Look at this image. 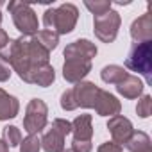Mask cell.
Segmentation results:
<instances>
[{
	"label": "cell",
	"instance_id": "21",
	"mask_svg": "<svg viewBox=\"0 0 152 152\" xmlns=\"http://www.w3.org/2000/svg\"><path fill=\"white\" fill-rule=\"evenodd\" d=\"M2 140L7 143V147H16L22 143V132L16 125H7L2 131Z\"/></svg>",
	"mask_w": 152,
	"mask_h": 152
},
{
	"label": "cell",
	"instance_id": "7",
	"mask_svg": "<svg viewBox=\"0 0 152 152\" xmlns=\"http://www.w3.org/2000/svg\"><path fill=\"white\" fill-rule=\"evenodd\" d=\"M72 90V95H73V102L77 107H93L95 106V99H97V93H99V88L93 84V83H88V81H81L77 83Z\"/></svg>",
	"mask_w": 152,
	"mask_h": 152
},
{
	"label": "cell",
	"instance_id": "14",
	"mask_svg": "<svg viewBox=\"0 0 152 152\" xmlns=\"http://www.w3.org/2000/svg\"><path fill=\"white\" fill-rule=\"evenodd\" d=\"M116 91L122 95V97H125V99H138L141 93H143V83L136 77V75H125L124 77V81H120L118 84H116Z\"/></svg>",
	"mask_w": 152,
	"mask_h": 152
},
{
	"label": "cell",
	"instance_id": "27",
	"mask_svg": "<svg viewBox=\"0 0 152 152\" xmlns=\"http://www.w3.org/2000/svg\"><path fill=\"white\" fill-rule=\"evenodd\" d=\"M11 77V66L0 59V83H4Z\"/></svg>",
	"mask_w": 152,
	"mask_h": 152
},
{
	"label": "cell",
	"instance_id": "2",
	"mask_svg": "<svg viewBox=\"0 0 152 152\" xmlns=\"http://www.w3.org/2000/svg\"><path fill=\"white\" fill-rule=\"evenodd\" d=\"M79 18V11L73 4H63L57 9L48 7L43 15V23L47 27V31L59 34H70L75 29V23H77Z\"/></svg>",
	"mask_w": 152,
	"mask_h": 152
},
{
	"label": "cell",
	"instance_id": "29",
	"mask_svg": "<svg viewBox=\"0 0 152 152\" xmlns=\"http://www.w3.org/2000/svg\"><path fill=\"white\" fill-rule=\"evenodd\" d=\"M0 152H9V147L4 140H0Z\"/></svg>",
	"mask_w": 152,
	"mask_h": 152
},
{
	"label": "cell",
	"instance_id": "25",
	"mask_svg": "<svg viewBox=\"0 0 152 152\" xmlns=\"http://www.w3.org/2000/svg\"><path fill=\"white\" fill-rule=\"evenodd\" d=\"M72 152H91V141H72Z\"/></svg>",
	"mask_w": 152,
	"mask_h": 152
},
{
	"label": "cell",
	"instance_id": "18",
	"mask_svg": "<svg viewBox=\"0 0 152 152\" xmlns=\"http://www.w3.org/2000/svg\"><path fill=\"white\" fill-rule=\"evenodd\" d=\"M54 79H56L54 68H52L50 64H45V66H41V68L36 70V73L32 75L31 84H38V86H41V88H47V86H50V84L54 83Z\"/></svg>",
	"mask_w": 152,
	"mask_h": 152
},
{
	"label": "cell",
	"instance_id": "22",
	"mask_svg": "<svg viewBox=\"0 0 152 152\" xmlns=\"http://www.w3.org/2000/svg\"><path fill=\"white\" fill-rule=\"evenodd\" d=\"M84 6L93 13V18H95V16H102L107 11H111V0H99V2H90V0H86Z\"/></svg>",
	"mask_w": 152,
	"mask_h": 152
},
{
	"label": "cell",
	"instance_id": "17",
	"mask_svg": "<svg viewBox=\"0 0 152 152\" xmlns=\"http://www.w3.org/2000/svg\"><path fill=\"white\" fill-rule=\"evenodd\" d=\"M125 75H127V72L124 70V66H118V64H107L100 72L102 81L107 84H118L120 81H124Z\"/></svg>",
	"mask_w": 152,
	"mask_h": 152
},
{
	"label": "cell",
	"instance_id": "12",
	"mask_svg": "<svg viewBox=\"0 0 152 152\" xmlns=\"http://www.w3.org/2000/svg\"><path fill=\"white\" fill-rule=\"evenodd\" d=\"M131 36L136 43L143 41H152V16L147 11L140 18H136L131 25Z\"/></svg>",
	"mask_w": 152,
	"mask_h": 152
},
{
	"label": "cell",
	"instance_id": "1",
	"mask_svg": "<svg viewBox=\"0 0 152 152\" xmlns=\"http://www.w3.org/2000/svg\"><path fill=\"white\" fill-rule=\"evenodd\" d=\"M0 59L7 63L23 83L31 84L36 70L48 64L50 52L43 48L34 36H20L16 39H9L7 47L0 50Z\"/></svg>",
	"mask_w": 152,
	"mask_h": 152
},
{
	"label": "cell",
	"instance_id": "30",
	"mask_svg": "<svg viewBox=\"0 0 152 152\" xmlns=\"http://www.w3.org/2000/svg\"><path fill=\"white\" fill-rule=\"evenodd\" d=\"M138 152H152V148H143V150H138Z\"/></svg>",
	"mask_w": 152,
	"mask_h": 152
},
{
	"label": "cell",
	"instance_id": "23",
	"mask_svg": "<svg viewBox=\"0 0 152 152\" xmlns=\"http://www.w3.org/2000/svg\"><path fill=\"white\" fill-rule=\"evenodd\" d=\"M39 148H41V140L38 134H29L20 143V152H39Z\"/></svg>",
	"mask_w": 152,
	"mask_h": 152
},
{
	"label": "cell",
	"instance_id": "11",
	"mask_svg": "<svg viewBox=\"0 0 152 152\" xmlns=\"http://www.w3.org/2000/svg\"><path fill=\"white\" fill-rule=\"evenodd\" d=\"M93 107H95V111H97L100 116H116V115H120V111H122L120 100H118L115 95H111L109 91H104V90H99Z\"/></svg>",
	"mask_w": 152,
	"mask_h": 152
},
{
	"label": "cell",
	"instance_id": "9",
	"mask_svg": "<svg viewBox=\"0 0 152 152\" xmlns=\"http://www.w3.org/2000/svg\"><path fill=\"white\" fill-rule=\"evenodd\" d=\"M91 72V61H81V59H66L63 64V77L68 83H81L86 75Z\"/></svg>",
	"mask_w": 152,
	"mask_h": 152
},
{
	"label": "cell",
	"instance_id": "28",
	"mask_svg": "<svg viewBox=\"0 0 152 152\" xmlns=\"http://www.w3.org/2000/svg\"><path fill=\"white\" fill-rule=\"evenodd\" d=\"M7 43H9V36H7V32H6L4 29H0V50H4V48L7 47Z\"/></svg>",
	"mask_w": 152,
	"mask_h": 152
},
{
	"label": "cell",
	"instance_id": "4",
	"mask_svg": "<svg viewBox=\"0 0 152 152\" xmlns=\"http://www.w3.org/2000/svg\"><path fill=\"white\" fill-rule=\"evenodd\" d=\"M9 13L13 15V22L15 27L22 32V36H34L38 32L39 22L36 13L32 11V7L25 2H18V0H13V2L7 4Z\"/></svg>",
	"mask_w": 152,
	"mask_h": 152
},
{
	"label": "cell",
	"instance_id": "26",
	"mask_svg": "<svg viewBox=\"0 0 152 152\" xmlns=\"http://www.w3.org/2000/svg\"><path fill=\"white\" fill-rule=\"evenodd\" d=\"M97 152H124V150H122V145H116L115 141H106L99 147Z\"/></svg>",
	"mask_w": 152,
	"mask_h": 152
},
{
	"label": "cell",
	"instance_id": "24",
	"mask_svg": "<svg viewBox=\"0 0 152 152\" xmlns=\"http://www.w3.org/2000/svg\"><path fill=\"white\" fill-rule=\"evenodd\" d=\"M136 113H138L140 118H148V116H150V113H152V97H150V95H143V97L138 100Z\"/></svg>",
	"mask_w": 152,
	"mask_h": 152
},
{
	"label": "cell",
	"instance_id": "20",
	"mask_svg": "<svg viewBox=\"0 0 152 152\" xmlns=\"http://www.w3.org/2000/svg\"><path fill=\"white\" fill-rule=\"evenodd\" d=\"M34 38H36V41L43 47V48H47L48 52L50 50H54L56 47H57V43H59V36L56 34V32H52V31H38L36 34H34Z\"/></svg>",
	"mask_w": 152,
	"mask_h": 152
},
{
	"label": "cell",
	"instance_id": "32",
	"mask_svg": "<svg viewBox=\"0 0 152 152\" xmlns=\"http://www.w3.org/2000/svg\"><path fill=\"white\" fill-rule=\"evenodd\" d=\"M0 6H2V2H0Z\"/></svg>",
	"mask_w": 152,
	"mask_h": 152
},
{
	"label": "cell",
	"instance_id": "5",
	"mask_svg": "<svg viewBox=\"0 0 152 152\" xmlns=\"http://www.w3.org/2000/svg\"><path fill=\"white\" fill-rule=\"evenodd\" d=\"M48 107L41 99H32L27 104L25 116H23V129L29 134H39L47 125Z\"/></svg>",
	"mask_w": 152,
	"mask_h": 152
},
{
	"label": "cell",
	"instance_id": "6",
	"mask_svg": "<svg viewBox=\"0 0 152 152\" xmlns=\"http://www.w3.org/2000/svg\"><path fill=\"white\" fill-rule=\"evenodd\" d=\"M122 18L116 11H107L102 16H95L93 18V31L95 36L102 41V43H113L118 36V29H120Z\"/></svg>",
	"mask_w": 152,
	"mask_h": 152
},
{
	"label": "cell",
	"instance_id": "8",
	"mask_svg": "<svg viewBox=\"0 0 152 152\" xmlns=\"http://www.w3.org/2000/svg\"><path fill=\"white\" fill-rule=\"evenodd\" d=\"M63 56L66 59H81V61H91L97 56V47L90 39H75L70 45H66Z\"/></svg>",
	"mask_w": 152,
	"mask_h": 152
},
{
	"label": "cell",
	"instance_id": "15",
	"mask_svg": "<svg viewBox=\"0 0 152 152\" xmlns=\"http://www.w3.org/2000/svg\"><path fill=\"white\" fill-rule=\"evenodd\" d=\"M41 147L45 152H63L64 150V134L56 129L54 125L43 134L41 138Z\"/></svg>",
	"mask_w": 152,
	"mask_h": 152
},
{
	"label": "cell",
	"instance_id": "19",
	"mask_svg": "<svg viewBox=\"0 0 152 152\" xmlns=\"http://www.w3.org/2000/svg\"><path fill=\"white\" fill-rule=\"evenodd\" d=\"M125 148L131 150V152H138V150H143V148H150V138L138 131V132H132L129 136V140L125 141Z\"/></svg>",
	"mask_w": 152,
	"mask_h": 152
},
{
	"label": "cell",
	"instance_id": "3",
	"mask_svg": "<svg viewBox=\"0 0 152 152\" xmlns=\"http://www.w3.org/2000/svg\"><path fill=\"white\" fill-rule=\"evenodd\" d=\"M125 66L132 72L141 73L145 81L152 84V41L132 43L125 59Z\"/></svg>",
	"mask_w": 152,
	"mask_h": 152
},
{
	"label": "cell",
	"instance_id": "10",
	"mask_svg": "<svg viewBox=\"0 0 152 152\" xmlns=\"http://www.w3.org/2000/svg\"><path fill=\"white\" fill-rule=\"evenodd\" d=\"M107 129L111 132V138L116 145H122L129 140V136L134 132L132 129V124L129 118L122 116V115H116V116H111L109 122H107Z\"/></svg>",
	"mask_w": 152,
	"mask_h": 152
},
{
	"label": "cell",
	"instance_id": "13",
	"mask_svg": "<svg viewBox=\"0 0 152 152\" xmlns=\"http://www.w3.org/2000/svg\"><path fill=\"white\" fill-rule=\"evenodd\" d=\"M72 132L75 141H91V136H93L91 115H79L72 122Z\"/></svg>",
	"mask_w": 152,
	"mask_h": 152
},
{
	"label": "cell",
	"instance_id": "16",
	"mask_svg": "<svg viewBox=\"0 0 152 152\" xmlns=\"http://www.w3.org/2000/svg\"><path fill=\"white\" fill-rule=\"evenodd\" d=\"M20 111V102L16 97L9 95L7 91H4L0 88V122L2 120H9L15 118Z\"/></svg>",
	"mask_w": 152,
	"mask_h": 152
},
{
	"label": "cell",
	"instance_id": "31",
	"mask_svg": "<svg viewBox=\"0 0 152 152\" xmlns=\"http://www.w3.org/2000/svg\"><path fill=\"white\" fill-rule=\"evenodd\" d=\"M0 23H2V13H0Z\"/></svg>",
	"mask_w": 152,
	"mask_h": 152
}]
</instances>
